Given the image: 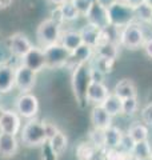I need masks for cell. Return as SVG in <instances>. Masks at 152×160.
Segmentation results:
<instances>
[{
  "label": "cell",
  "instance_id": "44dd1931",
  "mask_svg": "<svg viewBox=\"0 0 152 160\" xmlns=\"http://www.w3.org/2000/svg\"><path fill=\"white\" fill-rule=\"evenodd\" d=\"M114 93L121 100L129 99V98H136V87L135 84L128 79H123L119 83H116L114 88Z\"/></svg>",
  "mask_w": 152,
  "mask_h": 160
},
{
  "label": "cell",
  "instance_id": "d4e9b609",
  "mask_svg": "<svg viewBox=\"0 0 152 160\" xmlns=\"http://www.w3.org/2000/svg\"><path fill=\"white\" fill-rule=\"evenodd\" d=\"M98 149L89 142H83L76 147V158L78 160H92Z\"/></svg>",
  "mask_w": 152,
  "mask_h": 160
},
{
  "label": "cell",
  "instance_id": "30bf717a",
  "mask_svg": "<svg viewBox=\"0 0 152 160\" xmlns=\"http://www.w3.org/2000/svg\"><path fill=\"white\" fill-rule=\"evenodd\" d=\"M22 129V118L13 109H4L0 116V132L16 135Z\"/></svg>",
  "mask_w": 152,
  "mask_h": 160
},
{
  "label": "cell",
  "instance_id": "277c9868",
  "mask_svg": "<svg viewBox=\"0 0 152 160\" xmlns=\"http://www.w3.org/2000/svg\"><path fill=\"white\" fill-rule=\"evenodd\" d=\"M43 49L45 55V68L58 69L64 66H68L69 59H71V52L67 48H64L60 43L44 47Z\"/></svg>",
  "mask_w": 152,
  "mask_h": 160
},
{
  "label": "cell",
  "instance_id": "7bdbcfd3",
  "mask_svg": "<svg viewBox=\"0 0 152 160\" xmlns=\"http://www.w3.org/2000/svg\"><path fill=\"white\" fill-rule=\"evenodd\" d=\"M4 112V109H3V107L2 106H0V116H2V113Z\"/></svg>",
  "mask_w": 152,
  "mask_h": 160
},
{
  "label": "cell",
  "instance_id": "e0dca14e",
  "mask_svg": "<svg viewBox=\"0 0 152 160\" xmlns=\"http://www.w3.org/2000/svg\"><path fill=\"white\" fill-rule=\"evenodd\" d=\"M19 142L15 135L0 132V156L11 158L18 151Z\"/></svg>",
  "mask_w": 152,
  "mask_h": 160
},
{
  "label": "cell",
  "instance_id": "484cf974",
  "mask_svg": "<svg viewBox=\"0 0 152 160\" xmlns=\"http://www.w3.org/2000/svg\"><path fill=\"white\" fill-rule=\"evenodd\" d=\"M131 155L136 159V160H140V159H148L151 158L152 155V149L151 146L148 143V140H144V142H138L135 143V146L131 151Z\"/></svg>",
  "mask_w": 152,
  "mask_h": 160
},
{
  "label": "cell",
  "instance_id": "4316f807",
  "mask_svg": "<svg viewBox=\"0 0 152 160\" xmlns=\"http://www.w3.org/2000/svg\"><path fill=\"white\" fill-rule=\"evenodd\" d=\"M128 136L132 139L135 143L144 142V140L148 139V129H147V127L144 126V124L135 123L128 129Z\"/></svg>",
  "mask_w": 152,
  "mask_h": 160
},
{
  "label": "cell",
  "instance_id": "9c48e42d",
  "mask_svg": "<svg viewBox=\"0 0 152 160\" xmlns=\"http://www.w3.org/2000/svg\"><path fill=\"white\" fill-rule=\"evenodd\" d=\"M6 40H7L9 48H11L13 58L18 60L23 59L33 47V44L31 40H29V38L22 32H15L11 36H8Z\"/></svg>",
  "mask_w": 152,
  "mask_h": 160
},
{
  "label": "cell",
  "instance_id": "7402d4cb",
  "mask_svg": "<svg viewBox=\"0 0 152 160\" xmlns=\"http://www.w3.org/2000/svg\"><path fill=\"white\" fill-rule=\"evenodd\" d=\"M67 143H68L67 136H65L62 131H58L48 140V147L51 151L58 156V155H62L65 149H67Z\"/></svg>",
  "mask_w": 152,
  "mask_h": 160
},
{
  "label": "cell",
  "instance_id": "4dcf8cb0",
  "mask_svg": "<svg viewBox=\"0 0 152 160\" xmlns=\"http://www.w3.org/2000/svg\"><path fill=\"white\" fill-rule=\"evenodd\" d=\"M134 11H135V19L141 20V22H147V23H148L151 16H152V8L147 3L140 4L139 7L134 8Z\"/></svg>",
  "mask_w": 152,
  "mask_h": 160
},
{
  "label": "cell",
  "instance_id": "b9f144b4",
  "mask_svg": "<svg viewBox=\"0 0 152 160\" xmlns=\"http://www.w3.org/2000/svg\"><path fill=\"white\" fill-rule=\"evenodd\" d=\"M145 3L148 4V6H149V7L152 8V0H145Z\"/></svg>",
  "mask_w": 152,
  "mask_h": 160
},
{
  "label": "cell",
  "instance_id": "e575fe53",
  "mask_svg": "<svg viewBox=\"0 0 152 160\" xmlns=\"http://www.w3.org/2000/svg\"><path fill=\"white\" fill-rule=\"evenodd\" d=\"M104 76L105 75L99 71V69H96L94 67H91V79H92L94 83H103L104 82Z\"/></svg>",
  "mask_w": 152,
  "mask_h": 160
},
{
  "label": "cell",
  "instance_id": "603a6c76",
  "mask_svg": "<svg viewBox=\"0 0 152 160\" xmlns=\"http://www.w3.org/2000/svg\"><path fill=\"white\" fill-rule=\"evenodd\" d=\"M100 106L105 109V112H107L111 118L118 116L119 113H121V99L116 96L115 93H109L107 99H105Z\"/></svg>",
  "mask_w": 152,
  "mask_h": 160
},
{
  "label": "cell",
  "instance_id": "8d00e7d4",
  "mask_svg": "<svg viewBox=\"0 0 152 160\" xmlns=\"http://www.w3.org/2000/svg\"><path fill=\"white\" fill-rule=\"evenodd\" d=\"M143 49H144V52H145L147 56L152 59V38L145 39V42L143 44Z\"/></svg>",
  "mask_w": 152,
  "mask_h": 160
},
{
  "label": "cell",
  "instance_id": "52a82bcc",
  "mask_svg": "<svg viewBox=\"0 0 152 160\" xmlns=\"http://www.w3.org/2000/svg\"><path fill=\"white\" fill-rule=\"evenodd\" d=\"M15 111H16L20 118L24 119H33L39 112V99L33 93H20V96L16 99L15 104Z\"/></svg>",
  "mask_w": 152,
  "mask_h": 160
},
{
  "label": "cell",
  "instance_id": "5bb4252c",
  "mask_svg": "<svg viewBox=\"0 0 152 160\" xmlns=\"http://www.w3.org/2000/svg\"><path fill=\"white\" fill-rule=\"evenodd\" d=\"M15 88V66H0V93H8Z\"/></svg>",
  "mask_w": 152,
  "mask_h": 160
},
{
  "label": "cell",
  "instance_id": "ac0fdd59",
  "mask_svg": "<svg viewBox=\"0 0 152 160\" xmlns=\"http://www.w3.org/2000/svg\"><path fill=\"white\" fill-rule=\"evenodd\" d=\"M59 43L62 44L64 48H67L69 52H73L76 48H79L83 44V40H82V36H80L79 31L65 29V31H62Z\"/></svg>",
  "mask_w": 152,
  "mask_h": 160
},
{
  "label": "cell",
  "instance_id": "74e56055",
  "mask_svg": "<svg viewBox=\"0 0 152 160\" xmlns=\"http://www.w3.org/2000/svg\"><path fill=\"white\" fill-rule=\"evenodd\" d=\"M96 3L100 4L101 7H104V8H111L114 6V4L118 3V0H96Z\"/></svg>",
  "mask_w": 152,
  "mask_h": 160
},
{
  "label": "cell",
  "instance_id": "d590c367",
  "mask_svg": "<svg viewBox=\"0 0 152 160\" xmlns=\"http://www.w3.org/2000/svg\"><path fill=\"white\" fill-rule=\"evenodd\" d=\"M44 126H45V131H47V136H48V140L53 136L55 133H56L59 129H58V127L55 126L53 123H48V122H44ZM48 143V142H47Z\"/></svg>",
  "mask_w": 152,
  "mask_h": 160
},
{
  "label": "cell",
  "instance_id": "f35d334b",
  "mask_svg": "<svg viewBox=\"0 0 152 160\" xmlns=\"http://www.w3.org/2000/svg\"><path fill=\"white\" fill-rule=\"evenodd\" d=\"M125 3L128 4L129 7H132V8H136V7H139L140 4L145 3V0H125Z\"/></svg>",
  "mask_w": 152,
  "mask_h": 160
},
{
  "label": "cell",
  "instance_id": "836d02e7",
  "mask_svg": "<svg viewBox=\"0 0 152 160\" xmlns=\"http://www.w3.org/2000/svg\"><path fill=\"white\" fill-rule=\"evenodd\" d=\"M141 119L147 124H152V103L147 104L141 111Z\"/></svg>",
  "mask_w": 152,
  "mask_h": 160
},
{
  "label": "cell",
  "instance_id": "7c38bea8",
  "mask_svg": "<svg viewBox=\"0 0 152 160\" xmlns=\"http://www.w3.org/2000/svg\"><path fill=\"white\" fill-rule=\"evenodd\" d=\"M87 23L91 24L99 29H104L109 26V16H108V9L101 7L100 4L95 2L92 8L89 9V12L87 13Z\"/></svg>",
  "mask_w": 152,
  "mask_h": 160
},
{
  "label": "cell",
  "instance_id": "6da1fadb",
  "mask_svg": "<svg viewBox=\"0 0 152 160\" xmlns=\"http://www.w3.org/2000/svg\"><path fill=\"white\" fill-rule=\"evenodd\" d=\"M92 83L91 79V66L83 64V66H76L72 71L71 84H72V91L75 93L76 102L80 106L84 107L87 104V91Z\"/></svg>",
  "mask_w": 152,
  "mask_h": 160
},
{
  "label": "cell",
  "instance_id": "ffe728a7",
  "mask_svg": "<svg viewBox=\"0 0 152 160\" xmlns=\"http://www.w3.org/2000/svg\"><path fill=\"white\" fill-rule=\"evenodd\" d=\"M118 53H119V44L109 43V42L100 43L99 46L95 48L96 58L109 60V62H115V59L118 58Z\"/></svg>",
  "mask_w": 152,
  "mask_h": 160
},
{
  "label": "cell",
  "instance_id": "ee69618b",
  "mask_svg": "<svg viewBox=\"0 0 152 160\" xmlns=\"http://www.w3.org/2000/svg\"><path fill=\"white\" fill-rule=\"evenodd\" d=\"M148 23H149V26L152 27V16H151V19H149V22H148Z\"/></svg>",
  "mask_w": 152,
  "mask_h": 160
},
{
  "label": "cell",
  "instance_id": "4fadbf2b",
  "mask_svg": "<svg viewBox=\"0 0 152 160\" xmlns=\"http://www.w3.org/2000/svg\"><path fill=\"white\" fill-rule=\"evenodd\" d=\"M95 58V49L87 44H82L79 48H76L73 52H71V59L68 64H72L73 68L76 66L89 64Z\"/></svg>",
  "mask_w": 152,
  "mask_h": 160
},
{
  "label": "cell",
  "instance_id": "1f68e13d",
  "mask_svg": "<svg viewBox=\"0 0 152 160\" xmlns=\"http://www.w3.org/2000/svg\"><path fill=\"white\" fill-rule=\"evenodd\" d=\"M96 0H71V3L75 6V8L78 9V12L80 16H87V13L89 12V9L92 8Z\"/></svg>",
  "mask_w": 152,
  "mask_h": 160
},
{
  "label": "cell",
  "instance_id": "ba28073f",
  "mask_svg": "<svg viewBox=\"0 0 152 160\" xmlns=\"http://www.w3.org/2000/svg\"><path fill=\"white\" fill-rule=\"evenodd\" d=\"M38 80V73L32 69L19 64L15 67V88L19 89L22 93H27L35 87Z\"/></svg>",
  "mask_w": 152,
  "mask_h": 160
},
{
  "label": "cell",
  "instance_id": "bcb514c9",
  "mask_svg": "<svg viewBox=\"0 0 152 160\" xmlns=\"http://www.w3.org/2000/svg\"><path fill=\"white\" fill-rule=\"evenodd\" d=\"M151 159H152V155H151Z\"/></svg>",
  "mask_w": 152,
  "mask_h": 160
},
{
  "label": "cell",
  "instance_id": "d6986e66",
  "mask_svg": "<svg viewBox=\"0 0 152 160\" xmlns=\"http://www.w3.org/2000/svg\"><path fill=\"white\" fill-rule=\"evenodd\" d=\"M80 36H82L83 40V44H87V46L92 47L94 49L96 48L100 44V40H101V29L96 28L91 24H85L83 26V28L80 29Z\"/></svg>",
  "mask_w": 152,
  "mask_h": 160
},
{
  "label": "cell",
  "instance_id": "f6af8a7d",
  "mask_svg": "<svg viewBox=\"0 0 152 160\" xmlns=\"http://www.w3.org/2000/svg\"><path fill=\"white\" fill-rule=\"evenodd\" d=\"M140 160H152L151 158H148V159H140Z\"/></svg>",
  "mask_w": 152,
  "mask_h": 160
},
{
  "label": "cell",
  "instance_id": "f546056e",
  "mask_svg": "<svg viewBox=\"0 0 152 160\" xmlns=\"http://www.w3.org/2000/svg\"><path fill=\"white\" fill-rule=\"evenodd\" d=\"M89 143H92L95 148L98 149H103L105 148V138H104V131H101V129H96L94 128L92 131L89 133Z\"/></svg>",
  "mask_w": 152,
  "mask_h": 160
},
{
  "label": "cell",
  "instance_id": "2e32d148",
  "mask_svg": "<svg viewBox=\"0 0 152 160\" xmlns=\"http://www.w3.org/2000/svg\"><path fill=\"white\" fill-rule=\"evenodd\" d=\"M91 122H92V126L96 129H101V131H105L108 127L112 126V118L105 112V109L101 106H95L92 108V112H91Z\"/></svg>",
  "mask_w": 152,
  "mask_h": 160
},
{
  "label": "cell",
  "instance_id": "3957f363",
  "mask_svg": "<svg viewBox=\"0 0 152 160\" xmlns=\"http://www.w3.org/2000/svg\"><path fill=\"white\" fill-rule=\"evenodd\" d=\"M62 35V26L51 18L43 20L36 28V39L42 48L59 43Z\"/></svg>",
  "mask_w": 152,
  "mask_h": 160
},
{
  "label": "cell",
  "instance_id": "8992f818",
  "mask_svg": "<svg viewBox=\"0 0 152 160\" xmlns=\"http://www.w3.org/2000/svg\"><path fill=\"white\" fill-rule=\"evenodd\" d=\"M144 42H145L144 31L138 23L134 22L120 29V40H119L120 46L135 49V48L143 47Z\"/></svg>",
  "mask_w": 152,
  "mask_h": 160
},
{
  "label": "cell",
  "instance_id": "83f0119b",
  "mask_svg": "<svg viewBox=\"0 0 152 160\" xmlns=\"http://www.w3.org/2000/svg\"><path fill=\"white\" fill-rule=\"evenodd\" d=\"M59 11H60V13H62V18H63L64 23L73 22V20H78L80 18L78 9H76L73 4L71 3V0L65 2L64 4H62V6H59Z\"/></svg>",
  "mask_w": 152,
  "mask_h": 160
},
{
  "label": "cell",
  "instance_id": "8fae6325",
  "mask_svg": "<svg viewBox=\"0 0 152 160\" xmlns=\"http://www.w3.org/2000/svg\"><path fill=\"white\" fill-rule=\"evenodd\" d=\"M20 64H23L24 67L32 69L33 72L39 73L45 68V55L44 49L42 47H32L23 59H20Z\"/></svg>",
  "mask_w": 152,
  "mask_h": 160
},
{
  "label": "cell",
  "instance_id": "ab89813d",
  "mask_svg": "<svg viewBox=\"0 0 152 160\" xmlns=\"http://www.w3.org/2000/svg\"><path fill=\"white\" fill-rule=\"evenodd\" d=\"M13 0H0V11L2 9H7L12 6Z\"/></svg>",
  "mask_w": 152,
  "mask_h": 160
},
{
  "label": "cell",
  "instance_id": "9a60e30c",
  "mask_svg": "<svg viewBox=\"0 0 152 160\" xmlns=\"http://www.w3.org/2000/svg\"><path fill=\"white\" fill-rule=\"evenodd\" d=\"M109 95V91L104 83H91L87 91V102L95 106H100Z\"/></svg>",
  "mask_w": 152,
  "mask_h": 160
},
{
  "label": "cell",
  "instance_id": "d6a6232c",
  "mask_svg": "<svg viewBox=\"0 0 152 160\" xmlns=\"http://www.w3.org/2000/svg\"><path fill=\"white\" fill-rule=\"evenodd\" d=\"M136 109H138V99L136 98L121 100V113L131 116V115H134L136 112Z\"/></svg>",
  "mask_w": 152,
  "mask_h": 160
},
{
  "label": "cell",
  "instance_id": "cb8c5ba5",
  "mask_svg": "<svg viewBox=\"0 0 152 160\" xmlns=\"http://www.w3.org/2000/svg\"><path fill=\"white\" fill-rule=\"evenodd\" d=\"M105 138V148H119L121 139H123V133L118 127L111 126L104 131Z\"/></svg>",
  "mask_w": 152,
  "mask_h": 160
},
{
  "label": "cell",
  "instance_id": "5b68a950",
  "mask_svg": "<svg viewBox=\"0 0 152 160\" xmlns=\"http://www.w3.org/2000/svg\"><path fill=\"white\" fill-rule=\"evenodd\" d=\"M108 16H109V24L118 28H123L136 20L134 8L123 2H118L111 8H108Z\"/></svg>",
  "mask_w": 152,
  "mask_h": 160
},
{
  "label": "cell",
  "instance_id": "f1b7e54d",
  "mask_svg": "<svg viewBox=\"0 0 152 160\" xmlns=\"http://www.w3.org/2000/svg\"><path fill=\"white\" fill-rule=\"evenodd\" d=\"M13 55L12 51L9 48L7 40H0V66H4V64H11V62L13 60ZM12 66V64H11Z\"/></svg>",
  "mask_w": 152,
  "mask_h": 160
},
{
  "label": "cell",
  "instance_id": "7a4b0ae2",
  "mask_svg": "<svg viewBox=\"0 0 152 160\" xmlns=\"http://www.w3.org/2000/svg\"><path fill=\"white\" fill-rule=\"evenodd\" d=\"M22 142L25 146H42V144L48 142L47 131H45L44 122L39 120H28V123L24 124L22 129Z\"/></svg>",
  "mask_w": 152,
  "mask_h": 160
},
{
  "label": "cell",
  "instance_id": "60d3db41",
  "mask_svg": "<svg viewBox=\"0 0 152 160\" xmlns=\"http://www.w3.org/2000/svg\"><path fill=\"white\" fill-rule=\"evenodd\" d=\"M49 3H52L55 7H59V6H62V4H64L65 2H68V0H48Z\"/></svg>",
  "mask_w": 152,
  "mask_h": 160
}]
</instances>
